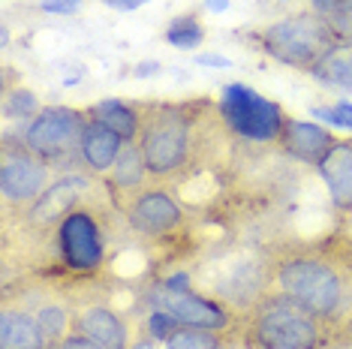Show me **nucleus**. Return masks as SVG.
<instances>
[{"instance_id": "obj_1", "label": "nucleus", "mask_w": 352, "mask_h": 349, "mask_svg": "<svg viewBox=\"0 0 352 349\" xmlns=\"http://www.w3.org/2000/svg\"><path fill=\"white\" fill-rule=\"evenodd\" d=\"M274 289L322 319H338L349 301V277L325 253H283L274 259Z\"/></svg>"}, {"instance_id": "obj_2", "label": "nucleus", "mask_w": 352, "mask_h": 349, "mask_svg": "<svg viewBox=\"0 0 352 349\" xmlns=\"http://www.w3.org/2000/svg\"><path fill=\"white\" fill-rule=\"evenodd\" d=\"M325 322L304 304L271 289L250 313H244L241 340L247 349H325Z\"/></svg>"}, {"instance_id": "obj_3", "label": "nucleus", "mask_w": 352, "mask_h": 349, "mask_svg": "<svg viewBox=\"0 0 352 349\" xmlns=\"http://www.w3.org/2000/svg\"><path fill=\"white\" fill-rule=\"evenodd\" d=\"M142 133L139 148L154 178H169L181 172L193 150V115L178 102H148L139 106Z\"/></svg>"}, {"instance_id": "obj_4", "label": "nucleus", "mask_w": 352, "mask_h": 349, "mask_svg": "<svg viewBox=\"0 0 352 349\" xmlns=\"http://www.w3.org/2000/svg\"><path fill=\"white\" fill-rule=\"evenodd\" d=\"M256 43H259V49L271 60L310 73L314 63L331 45H338V36H334V30L328 27V21L322 15L307 10V12L286 15V19H277L271 25L259 27L256 30Z\"/></svg>"}, {"instance_id": "obj_5", "label": "nucleus", "mask_w": 352, "mask_h": 349, "mask_svg": "<svg viewBox=\"0 0 352 349\" xmlns=\"http://www.w3.org/2000/svg\"><path fill=\"white\" fill-rule=\"evenodd\" d=\"M214 268V274H205V286L214 292L211 298L223 301L229 311L250 313L274 289V262L259 253H238Z\"/></svg>"}, {"instance_id": "obj_6", "label": "nucleus", "mask_w": 352, "mask_h": 349, "mask_svg": "<svg viewBox=\"0 0 352 349\" xmlns=\"http://www.w3.org/2000/svg\"><path fill=\"white\" fill-rule=\"evenodd\" d=\"M220 121L238 139L247 142H277L283 133L286 115L274 100L256 93L247 85H226L220 93Z\"/></svg>"}, {"instance_id": "obj_7", "label": "nucleus", "mask_w": 352, "mask_h": 349, "mask_svg": "<svg viewBox=\"0 0 352 349\" xmlns=\"http://www.w3.org/2000/svg\"><path fill=\"white\" fill-rule=\"evenodd\" d=\"M87 112L67 106H45L34 121H28L21 142L34 150L36 157H43L45 163H63L67 157H76L82 148L85 130H87Z\"/></svg>"}, {"instance_id": "obj_8", "label": "nucleus", "mask_w": 352, "mask_h": 349, "mask_svg": "<svg viewBox=\"0 0 352 349\" xmlns=\"http://www.w3.org/2000/svg\"><path fill=\"white\" fill-rule=\"evenodd\" d=\"M148 304L157 307V311L172 313L178 325L214 328V331H229L235 325V311H229L223 301L193 286H172V283L160 280L148 289Z\"/></svg>"}, {"instance_id": "obj_9", "label": "nucleus", "mask_w": 352, "mask_h": 349, "mask_svg": "<svg viewBox=\"0 0 352 349\" xmlns=\"http://www.w3.org/2000/svg\"><path fill=\"white\" fill-rule=\"evenodd\" d=\"M58 235V250L60 259L69 271L76 274H97L106 262V235H102L100 217L91 208L78 205L76 211H69L60 220V226L54 229Z\"/></svg>"}, {"instance_id": "obj_10", "label": "nucleus", "mask_w": 352, "mask_h": 349, "mask_svg": "<svg viewBox=\"0 0 352 349\" xmlns=\"http://www.w3.org/2000/svg\"><path fill=\"white\" fill-rule=\"evenodd\" d=\"M49 174L52 166L43 157H36L28 145L12 148L6 142L3 157H0V196L6 208L28 211L49 190Z\"/></svg>"}, {"instance_id": "obj_11", "label": "nucleus", "mask_w": 352, "mask_h": 349, "mask_svg": "<svg viewBox=\"0 0 352 349\" xmlns=\"http://www.w3.org/2000/svg\"><path fill=\"white\" fill-rule=\"evenodd\" d=\"M124 217L133 232L142 238H166L184 223L181 205L163 187H148L133 193L124 208Z\"/></svg>"}, {"instance_id": "obj_12", "label": "nucleus", "mask_w": 352, "mask_h": 349, "mask_svg": "<svg viewBox=\"0 0 352 349\" xmlns=\"http://www.w3.org/2000/svg\"><path fill=\"white\" fill-rule=\"evenodd\" d=\"M91 187H94L91 178H85V174H63L60 181L49 184V190H45V193L25 211L28 223L34 226L36 232L58 229L60 220L85 202V196H87V190Z\"/></svg>"}, {"instance_id": "obj_13", "label": "nucleus", "mask_w": 352, "mask_h": 349, "mask_svg": "<svg viewBox=\"0 0 352 349\" xmlns=\"http://www.w3.org/2000/svg\"><path fill=\"white\" fill-rule=\"evenodd\" d=\"M73 331L97 340L102 349H130V322L106 304H91L73 313Z\"/></svg>"}, {"instance_id": "obj_14", "label": "nucleus", "mask_w": 352, "mask_h": 349, "mask_svg": "<svg viewBox=\"0 0 352 349\" xmlns=\"http://www.w3.org/2000/svg\"><path fill=\"white\" fill-rule=\"evenodd\" d=\"M280 148L289 157L310 166H319L322 157L331 150L334 136L316 121H298V117H286L283 121V133H280Z\"/></svg>"}, {"instance_id": "obj_15", "label": "nucleus", "mask_w": 352, "mask_h": 349, "mask_svg": "<svg viewBox=\"0 0 352 349\" xmlns=\"http://www.w3.org/2000/svg\"><path fill=\"white\" fill-rule=\"evenodd\" d=\"M316 172L325 181L331 202L343 211H352V139H334Z\"/></svg>"}, {"instance_id": "obj_16", "label": "nucleus", "mask_w": 352, "mask_h": 349, "mask_svg": "<svg viewBox=\"0 0 352 349\" xmlns=\"http://www.w3.org/2000/svg\"><path fill=\"white\" fill-rule=\"evenodd\" d=\"M0 349H52L43 335L36 313L25 307H12V301L3 304L0 313Z\"/></svg>"}, {"instance_id": "obj_17", "label": "nucleus", "mask_w": 352, "mask_h": 349, "mask_svg": "<svg viewBox=\"0 0 352 349\" xmlns=\"http://www.w3.org/2000/svg\"><path fill=\"white\" fill-rule=\"evenodd\" d=\"M124 145L126 142L118 136L115 130H109L106 124L91 117V124H87V130H85V139H82V148H78V157H82L87 172L106 174V172H111V166L118 163Z\"/></svg>"}, {"instance_id": "obj_18", "label": "nucleus", "mask_w": 352, "mask_h": 349, "mask_svg": "<svg viewBox=\"0 0 352 349\" xmlns=\"http://www.w3.org/2000/svg\"><path fill=\"white\" fill-rule=\"evenodd\" d=\"M87 115H91L94 121L106 124L109 130H115L124 142H139V133H142L139 106H130L126 100H100L97 106L87 109Z\"/></svg>"}, {"instance_id": "obj_19", "label": "nucleus", "mask_w": 352, "mask_h": 349, "mask_svg": "<svg viewBox=\"0 0 352 349\" xmlns=\"http://www.w3.org/2000/svg\"><path fill=\"white\" fill-rule=\"evenodd\" d=\"M310 78H316V82L325 87H338V91L352 93V43L331 45V49L314 63Z\"/></svg>"}, {"instance_id": "obj_20", "label": "nucleus", "mask_w": 352, "mask_h": 349, "mask_svg": "<svg viewBox=\"0 0 352 349\" xmlns=\"http://www.w3.org/2000/svg\"><path fill=\"white\" fill-rule=\"evenodd\" d=\"M148 174L151 172L145 166L139 142H126L118 163L111 166V172H109V184H111V190H121V193H139V187L145 184Z\"/></svg>"}, {"instance_id": "obj_21", "label": "nucleus", "mask_w": 352, "mask_h": 349, "mask_svg": "<svg viewBox=\"0 0 352 349\" xmlns=\"http://www.w3.org/2000/svg\"><path fill=\"white\" fill-rule=\"evenodd\" d=\"M226 346H229L226 331L193 328V325H181V328L166 340V349H226Z\"/></svg>"}, {"instance_id": "obj_22", "label": "nucleus", "mask_w": 352, "mask_h": 349, "mask_svg": "<svg viewBox=\"0 0 352 349\" xmlns=\"http://www.w3.org/2000/svg\"><path fill=\"white\" fill-rule=\"evenodd\" d=\"M310 10L328 21L338 43H352V0H310Z\"/></svg>"}, {"instance_id": "obj_23", "label": "nucleus", "mask_w": 352, "mask_h": 349, "mask_svg": "<svg viewBox=\"0 0 352 349\" xmlns=\"http://www.w3.org/2000/svg\"><path fill=\"white\" fill-rule=\"evenodd\" d=\"M202 39H205V27H202V21L196 19V15H178V19H172L169 21V27H166V43L175 45V49H181V52H193L202 45Z\"/></svg>"}, {"instance_id": "obj_24", "label": "nucleus", "mask_w": 352, "mask_h": 349, "mask_svg": "<svg viewBox=\"0 0 352 349\" xmlns=\"http://www.w3.org/2000/svg\"><path fill=\"white\" fill-rule=\"evenodd\" d=\"M36 319L43 325V335L49 340V346H54L60 337H67L73 331V313L58 301H45L43 307H36Z\"/></svg>"}, {"instance_id": "obj_25", "label": "nucleus", "mask_w": 352, "mask_h": 349, "mask_svg": "<svg viewBox=\"0 0 352 349\" xmlns=\"http://www.w3.org/2000/svg\"><path fill=\"white\" fill-rule=\"evenodd\" d=\"M43 112L39 109V100L34 91H28V87H15L3 97V115L6 117H19V121H34V117Z\"/></svg>"}, {"instance_id": "obj_26", "label": "nucleus", "mask_w": 352, "mask_h": 349, "mask_svg": "<svg viewBox=\"0 0 352 349\" xmlns=\"http://www.w3.org/2000/svg\"><path fill=\"white\" fill-rule=\"evenodd\" d=\"M316 121H322L325 126H343V130L352 133V102H334V106H316L314 112Z\"/></svg>"}, {"instance_id": "obj_27", "label": "nucleus", "mask_w": 352, "mask_h": 349, "mask_svg": "<svg viewBox=\"0 0 352 349\" xmlns=\"http://www.w3.org/2000/svg\"><path fill=\"white\" fill-rule=\"evenodd\" d=\"M145 325H148V335L154 337V340H163V344H166V340H169V337L175 335V331L181 328L178 319H175L172 313L157 311V307H154V311H151V316L145 319Z\"/></svg>"}, {"instance_id": "obj_28", "label": "nucleus", "mask_w": 352, "mask_h": 349, "mask_svg": "<svg viewBox=\"0 0 352 349\" xmlns=\"http://www.w3.org/2000/svg\"><path fill=\"white\" fill-rule=\"evenodd\" d=\"M39 10L49 15H76L82 10V0H43Z\"/></svg>"}, {"instance_id": "obj_29", "label": "nucleus", "mask_w": 352, "mask_h": 349, "mask_svg": "<svg viewBox=\"0 0 352 349\" xmlns=\"http://www.w3.org/2000/svg\"><path fill=\"white\" fill-rule=\"evenodd\" d=\"M52 349H102V346L97 344V340L78 335V331H69V335H67V337H60Z\"/></svg>"}, {"instance_id": "obj_30", "label": "nucleus", "mask_w": 352, "mask_h": 349, "mask_svg": "<svg viewBox=\"0 0 352 349\" xmlns=\"http://www.w3.org/2000/svg\"><path fill=\"white\" fill-rule=\"evenodd\" d=\"M196 63H199V67H223V69L232 67V60L229 58H220V54H199Z\"/></svg>"}, {"instance_id": "obj_31", "label": "nucleus", "mask_w": 352, "mask_h": 349, "mask_svg": "<svg viewBox=\"0 0 352 349\" xmlns=\"http://www.w3.org/2000/svg\"><path fill=\"white\" fill-rule=\"evenodd\" d=\"M106 6L111 10H121V12H130V10H139L142 3H148V0H102Z\"/></svg>"}, {"instance_id": "obj_32", "label": "nucleus", "mask_w": 352, "mask_h": 349, "mask_svg": "<svg viewBox=\"0 0 352 349\" xmlns=\"http://www.w3.org/2000/svg\"><path fill=\"white\" fill-rule=\"evenodd\" d=\"M202 6L208 12H226L229 10V0H202Z\"/></svg>"}, {"instance_id": "obj_33", "label": "nucleus", "mask_w": 352, "mask_h": 349, "mask_svg": "<svg viewBox=\"0 0 352 349\" xmlns=\"http://www.w3.org/2000/svg\"><path fill=\"white\" fill-rule=\"evenodd\" d=\"M154 73H160V63H139V67H135V76L139 78H145V76H154Z\"/></svg>"}, {"instance_id": "obj_34", "label": "nucleus", "mask_w": 352, "mask_h": 349, "mask_svg": "<svg viewBox=\"0 0 352 349\" xmlns=\"http://www.w3.org/2000/svg\"><path fill=\"white\" fill-rule=\"evenodd\" d=\"M130 349H157V340L151 337V335H145V337L133 340V344H130Z\"/></svg>"}]
</instances>
